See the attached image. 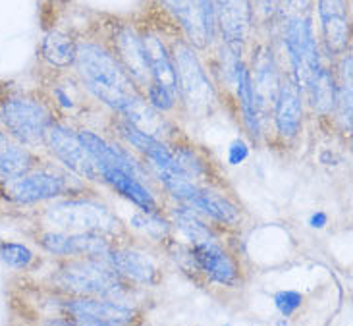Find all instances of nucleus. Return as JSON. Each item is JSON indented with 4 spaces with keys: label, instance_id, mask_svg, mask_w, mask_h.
<instances>
[{
    "label": "nucleus",
    "instance_id": "1",
    "mask_svg": "<svg viewBox=\"0 0 353 326\" xmlns=\"http://www.w3.org/2000/svg\"><path fill=\"white\" fill-rule=\"evenodd\" d=\"M76 72L79 83L99 103L108 106L112 112L143 130L153 137L170 135L172 128L163 112L154 110L147 103L143 91L125 72L120 60L112 54L103 41L79 39L77 41Z\"/></svg>",
    "mask_w": 353,
    "mask_h": 326
},
{
    "label": "nucleus",
    "instance_id": "2",
    "mask_svg": "<svg viewBox=\"0 0 353 326\" xmlns=\"http://www.w3.org/2000/svg\"><path fill=\"white\" fill-rule=\"evenodd\" d=\"M168 45L176 70L178 101L191 118H207L219 105V91L207 68L201 62L197 50L181 35L180 29H176L174 35H168Z\"/></svg>",
    "mask_w": 353,
    "mask_h": 326
},
{
    "label": "nucleus",
    "instance_id": "3",
    "mask_svg": "<svg viewBox=\"0 0 353 326\" xmlns=\"http://www.w3.org/2000/svg\"><path fill=\"white\" fill-rule=\"evenodd\" d=\"M278 33L290 64L288 70L294 74L297 83L301 85V91L305 93L326 70H330L326 64L328 58L325 57L321 41L315 33L313 12L284 14Z\"/></svg>",
    "mask_w": 353,
    "mask_h": 326
},
{
    "label": "nucleus",
    "instance_id": "4",
    "mask_svg": "<svg viewBox=\"0 0 353 326\" xmlns=\"http://www.w3.org/2000/svg\"><path fill=\"white\" fill-rule=\"evenodd\" d=\"M52 284L64 296L130 299L132 284L105 259H64L52 272Z\"/></svg>",
    "mask_w": 353,
    "mask_h": 326
},
{
    "label": "nucleus",
    "instance_id": "5",
    "mask_svg": "<svg viewBox=\"0 0 353 326\" xmlns=\"http://www.w3.org/2000/svg\"><path fill=\"white\" fill-rule=\"evenodd\" d=\"M43 216L47 224L57 230L95 232L114 241L125 236V228L120 218L106 205L93 199L60 197L48 205Z\"/></svg>",
    "mask_w": 353,
    "mask_h": 326
},
{
    "label": "nucleus",
    "instance_id": "6",
    "mask_svg": "<svg viewBox=\"0 0 353 326\" xmlns=\"http://www.w3.org/2000/svg\"><path fill=\"white\" fill-rule=\"evenodd\" d=\"M58 309L72 325L124 326L139 323L141 317V311L132 305L130 299L66 296L58 301Z\"/></svg>",
    "mask_w": 353,
    "mask_h": 326
},
{
    "label": "nucleus",
    "instance_id": "7",
    "mask_svg": "<svg viewBox=\"0 0 353 326\" xmlns=\"http://www.w3.org/2000/svg\"><path fill=\"white\" fill-rule=\"evenodd\" d=\"M0 122L19 143L35 147L45 143L48 125L54 116L43 101L33 96H8L0 105Z\"/></svg>",
    "mask_w": 353,
    "mask_h": 326
},
{
    "label": "nucleus",
    "instance_id": "8",
    "mask_svg": "<svg viewBox=\"0 0 353 326\" xmlns=\"http://www.w3.org/2000/svg\"><path fill=\"white\" fill-rule=\"evenodd\" d=\"M105 39H101L106 47L112 50L120 64L135 81L141 91L151 85V74L145 58V48L137 23L130 19L108 18L105 21Z\"/></svg>",
    "mask_w": 353,
    "mask_h": 326
},
{
    "label": "nucleus",
    "instance_id": "9",
    "mask_svg": "<svg viewBox=\"0 0 353 326\" xmlns=\"http://www.w3.org/2000/svg\"><path fill=\"white\" fill-rule=\"evenodd\" d=\"M2 185L4 195L18 205H33L76 195V178H70L68 174H60L50 168H31L29 172L8 180Z\"/></svg>",
    "mask_w": 353,
    "mask_h": 326
},
{
    "label": "nucleus",
    "instance_id": "10",
    "mask_svg": "<svg viewBox=\"0 0 353 326\" xmlns=\"http://www.w3.org/2000/svg\"><path fill=\"white\" fill-rule=\"evenodd\" d=\"M43 145L70 174H74L81 180H87V182H99L101 180L95 161L89 154L76 130L54 120L48 125Z\"/></svg>",
    "mask_w": 353,
    "mask_h": 326
},
{
    "label": "nucleus",
    "instance_id": "11",
    "mask_svg": "<svg viewBox=\"0 0 353 326\" xmlns=\"http://www.w3.org/2000/svg\"><path fill=\"white\" fill-rule=\"evenodd\" d=\"M216 39L234 57H245L253 35L251 0H214Z\"/></svg>",
    "mask_w": 353,
    "mask_h": 326
},
{
    "label": "nucleus",
    "instance_id": "12",
    "mask_svg": "<svg viewBox=\"0 0 353 326\" xmlns=\"http://www.w3.org/2000/svg\"><path fill=\"white\" fill-rule=\"evenodd\" d=\"M319 41L325 57L332 62L352 48V19L347 0H315Z\"/></svg>",
    "mask_w": 353,
    "mask_h": 326
},
{
    "label": "nucleus",
    "instance_id": "13",
    "mask_svg": "<svg viewBox=\"0 0 353 326\" xmlns=\"http://www.w3.org/2000/svg\"><path fill=\"white\" fill-rule=\"evenodd\" d=\"M248 64L255 96H257L259 112H261V120H263V128H265L270 118V112H272V105H274L280 77H282V70L278 66L276 52L272 48L270 39H259L257 43H253L251 60Z\"/></svg>",
    "mask_w": 353,
    "mask_h": 326
},
{
    "label": "nucleus",
    "instance_id": "14",
    "mask_svg": "<svg viewBox=\"0 0 353 326\" xmlns=\"http://www.w3.org/2000/svg\"><path fill=\"white\" fill-rule=\"evenodd\" d=\"M116 241L95 232L47 230L39 236V245L60 259H105Z\"/></svg>",
    "mask_w": 353,
    "mask_h": 326
},
{
    "label": "nucleus",
    "instance_id": "15",
    "mask_svg": "<svg viewBox=\"0 0 353 326\" xmlns=\"http://www.w3.org/2000/svg\"><path fill=\"white\" fill-rule=\"evenodd\" d=\"M303 114H305V96L301 85L297 83V79L290 70H284L270 112V118L274 122V132L282 141H294L299 135L303 128Z\"/></svg>",
    "mask_w": 353,
    "mask_h": 326
},
{
    "label": "nucleus",
    "instance_id": "16",
    "mask_svg": "<svg viewBox=\"0 0 353 326\" xmlns=\"http://www.w3.org/2000/svg\"><path fill=\"white\" fill-rule=\"evenodd\" d=\"M193 267L203 272L210 282H216L226 288H238L241 282V270L238 261L232 257L228 249L219 243V238L190 243L188 249Z\"/></svg>",
    "mask_w": 353,
    "mask_h": 326
},
{
    "label": "nucleus",
    "instance_id": "17",
    "mask_svg": "<svg viewBox=\"0 0 353 326\" xmlns=\"http://www.w3.org/2000/svg\"><path fill=\"white\" fill-rule=\"evenodd\" d=\"M139 35L143 41L145 58H147V66L151 74V83L166 87L168 91H172L178 96V87H176V70H174L172 52L168 45V35L163 29L151 26V23H137Z\"/></svg>",
    "mask_w": 353,
    "mask_h": 326
},
{
    "label": "nucleus",
    "instance_id": "18",
    "mask_svg": "<svg viewBox=\"0 0 353 326\" xmlns=\"http://www.w3.org/2000/svg\"><path fill=\"white\" fill-rule=\"evenodd\" d=\"M105 261L130 284L157 286L163 280L159 265L154 263L151 255H147L143 251L122 247V245L114 243L112 249L106 253Z\"/></svg>",
    "mask_w": 353,
    "mask_h": 326
},
{
    "label": "nucleus",
    "instance_id": "19",
    "mask_svg": "<svg viewBox=\"0 0 353 326\" xmlns=\"http://www.w3.org/2000/svg\"><path fill=\"white\" fill-rule=\"evenodd\" d=\"M185 205L191 207L193 211L201 212L205 218L222 224V226H238L241 222L239 205L232 201L228 195L216 192L212 185L199 183Z\"/></svg>",
    "mask_w": 353,
    "mask_h": 326
},
{
    "label": "nucleus",
    "instance_id": "20",
    "mask_svg": "<svg viewBox=\"0 0 353 326\" xmlns=\"http://www.w3.org/2000/svg\"><path fill=\"white\" fill-rule=\"evenodd\" d=\"M234 89H236V99H238L239 112H241V122L245 125L248 134L251 135L253 141H261L263 137V120L259 112L257 96L251 81V72L245 58H238L236 62V76H234Z\"/></svg>",
    "mask_w": 353,
    "mask_h": 326
},
{
    "label": "nucleus",
    "instance_id": "21",
    "mask_svg": "<svg viewBox=\"0 0 353 326\" xmlns=\"http://www.w3.org/2000/svg\"><path fill=\"white\" fill-rule=\"evenodd\" d=\"M157 4L178 26L181 35L195 50H205L210 47L193 0H157Z\"/></svg>",
    "mask_w": 353,
    "mask_h": 326
},
{
    "label": "nucleus",
    "instance_id": "22",
    "mask_svg": "<svg viewBox=\"0 0 353 326\" xmlns=\"http://www.w3.org/2000/svg\"><path fill=\"white\" fill-rule=\"evenodd\" d=\"M77 41L79 39L66 29L52 28L41 41V57L50 68L70 70L76 66Z\"/></svg>",
    "mask_w": 353,
    "mask_h": 326
},
{
    "label": "nucleus",
    "instance_id": "23",
    "mask_svg": "<svg viewBox=\"0 0 353 326\" xmlns=\"http://www.w3.org/2000/svg\"><path fill=\"white\" fill-rule=\"evenodd\" d=\"M37 166V156L8 132H0V183L14 180Z\"/></svg>",
    "mask_w": 353,
    "mask_h": 326
},
{
    "label": "nucleus",
    "instance_id": "24",
    "mask_svg": "<svg viewBox=\"0 0 353 326\" xmlns=\"http://www.w3.org/2000/svg\"><path fill=\"white\" fill-rule=\"evenodd\" d=\"M168 221L190 243L216 238V230L209 224V218H205L201 212L193 211L188 205L178 203L176 207L168 209Z\"/></svg>",
    "mask_w": 353,
    "mask_h": 326
},
{
    "label": "nucleus",
    "instance_id": "25",
    "mask_svg": "<svg viewBox=\"0 0 353 326\" xmlns=\"http://www.w3.org/2000/svg\"><path fill=\"white\" fill-rule=\"evenodd\" d=\"M172 153L181 172L185 174L188 178H191L193 182H209V185H212V187L219 185V182L212 178V176H214V172H212V164L195 149V145H185L180 143V141H176V143H174Z\"/></svg>",
    "mask_w": 353,
    "mask_h": 326
},
{
    "label": "nucleus",
    "instance_id": "26",
    "mask_svg": "<svg viewBox=\"0 0 353 326\" xmlns=\"http://www.w3.org/2000/svg\"><path fill=\"white\" fill-rule=\"evenodd\" d=\"M132 228L141 232L149 240L153 241H164L170 240V232H172V224L168 218H164L163 212H147L139 211L132 216Z\"/></svg>",
    "mask_w": 353,
    "mask_h": 326
},
{
    "label": "nucleus",
    "instance_id": "27",
    "mask_svg": "<svg viewBox=\"0 0 353 326\" xmlns=\"http://www.w3.org/2000/svg\"><path fill=\"white\" fill-rule=\"evenodd\" d=\"M0 261L16 270H28L35 265V253L29 249L28 245L18 241H2L0 243Z\"/></svg>",
    "mask_w": 353,
    "mask_h": 326
},
{
    "label": "nucleus",
    "instance_id": "28",
    "mask_svg": "<svg viewBox=\"0 0 353 326\" xmlns=\"http://www.w3.org/2000/svg\"><path fill=\"white\" fill-rule=\"evenodd\" d=\"M77 87L74 81H57L52 85V99H54V105L58 108H62L64 112H70V114H76L77 110L81 108V103L76 96Z\"/></svg>",
    "mask_w": 353,
    "mask_h": 326
},
{
    "label": "nucleus",
    "instance_id": "29",
    "mask_svg": "<svg viewBox=\"0 0 353 326\" xmlns=\"http://www.w3.org/2000/svg\"><path fill=\"white\" fill-rule=\"evenodd\" d=\"M147 103L153 106L154 110L159 112H170L176 108V103H178V96L172 91H168L166 87L157 85V83H151L143 91Z\"/></svg>",
    "mask_w": 353,
    "mask_h": 326
},
{
    "label": "nucleus",
    "instance_id": "30",
    "mask_svg": "<svg viewBox=\"0 0 353 326\" xmlns=\"http://www.w3.org/2000/svg\"><path fill=\"white\" fill-rule=\"evenodd\" d=\"M197 14H199L205 33L209 37V45L216 41V19H214V0H193Z\"/></svg>",
    "mask_w": 353,
    "mask_h": 326
},
{
    "label": "nucleus",
    "instance_id": "31",
    "mask_svg": "<svg viewBox=\"0 0 353 326\" xmlns=\"http://www.w3.org/2000/svg\"><path fill=\"white\" fill-rule=\"evenodd\" d=\"M301 303H303V298L297 292H280L274 296V305L284 317L294 315L297 309L301 307Z\"/></svg>",
    "mask_w": 353,
    "mask_h": 326
},
{
    "label": "nucleus",
    "instance_id": "32",
    "mask_svg": "<svg viewBox=\"0 0 353 326\" xmlns=\"http://www.w3.org/2000/svg\"><path fill=\"white\" fill-rule=\"evenodd\" d=\"M284 14H309L313 12L315 0H278Z\"/></svg>",
    "mask_w": 353,
    "mask_h": 326
},
{
    "label": "nucleus",
    "instance_id": "33",
    "mask_svg": "<svg viewBox=\"0 0 353 326\" xmlns=\"http://www.w3.org/2000/svg\"><path fill=\"white\" fill-rule=\"evenodd\" d=\"M245 156H248V147L241 143V141H236V143L230 147V163L232 164H239Z\"/></svg>",
    "mask_w": 353,
    "mask_h": 326
},
{
    "label": "nucleus",
    "instance_id": "34",
    "mask_svg": "<svg viewBox=\"0 0 353 326\" xmlns=\"http://www.w3.org/2000/svg\"><path fill=\"white\" fill-rule=\"evenodd\" d=\"M47 2L52 6V8H58V10H62L68 4V0H47Z\"/></svg>",
    "mask_w": 353,
    "mask_h": 326
},
{
    "label": "nucleus",
    "instance_id": "35",
    "mask_svg": "<svg viewBox=\"0 0 353 326\" xmlns=\"http://www.w3.org/2000/svg\"><path fill=\"white\" fill-rule=\"evenodd\" d=\"M316 222H321V226H325L323 222H326V216L323 212H319V214H315V216L311 218V226H316Z\"/></svg>",
    "mask_w": 353,
    "mask_h": 326
}]
</instances>
